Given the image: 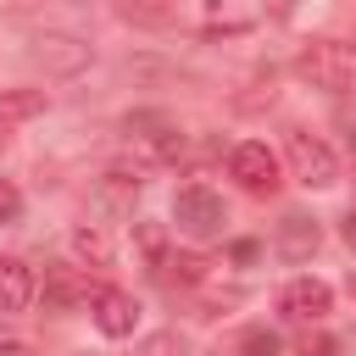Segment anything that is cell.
Returning <instances> with one entry per match:
<instances>
[{"mask_svg": "<svg viewBox=\"0 0 356 356\" xmlns=\"http://www.w3.org/2000/svg\"><path fill=\"white\" fill-rule=\"evenodd\" d=\"M228 172L239 178L245 195H278V184H284V178H278V156H273L267 145H256V139H250V145H234Z\"/></svg>", "mask_w": 356, "mask_h": 356, "instance_id": "5b68a950", "label": "cell"}, {"mask_svg": "<svg viewBox=\"0 0 356 356\" xmlns=\"http://www.w3.org/2000/svg\"><path fill=\"white\" fill-rule=\"evenodd\" d=\"M172 222H178V234H189V239H217L222 234V222H228V206H222V195L217 189H206V184H184L178 195H172Z\"/></svg>", "mask_w": 356, "mask_h": 356, "instance_id": "7a4b0ae2", "label": "cell"}, {"mask_svg": "<svg viewBox=\"0 0 356 356\" xmlns=\"http://www.w3.org/2000/svg\"><path fill=\"white\" fill-rule=\"evenodd\" d=\"M44 111V89H0V122H22Z\"/></svg>", "mask_w": 356, "mask_h": 356, "instance_id": "4fadbf2b", "label": "cell"}, {"mask_svg": "<svg viewBox=\"0 0 356 356\" xmlns=\"http://www.w3.org/2000/svg\"><path fill=\"white\" fill-rule=\"evenodd\" d=\"M317 245H323V234H317V222H312V217L289 211V217L278 222V250H284L289 261H306V256H312Z\"/></svg>", "mask_w": 356, "mask_h": 356, "instance_id": "30bf717a", "label": "cell"}, {"mask_svg": "<svg viewBox=\"0 0 356 356\" xmlns=\"http://www.w3.org/2000/svg\"><path fill=\"white\" fill-rule=\"evenodd\" d=\"M239 356H284V339H278V328H245L239 334Z\"/></svg>", "mask_w": 356, "mask_h": 356, "instance_id": "5bb4252c", "label": "cell"}, {"mask_svg": "<svg viewBox=\"0 0 356 356\" xmlns=\"http://www.w3.org/2000/svg\"><path fill=\"white\" fill-rule=\"evenodd\" d=\"M100 200H106L111 211H134V200H139V172L111 167V172L100 178Z\"/></svg>", "mask_w": 356, "mask_h": 356, "instance_id": "8fae6325", "label": "cell"}, {"mask_svg": "<svg viewBox=\"0 0 356 356\" xmlns=\"http://www.w3.org/2000/svg\"><path fill=\"white\" fill-rule=\"evenodd\" d=\"M295 72H300L312 89L345 95V89H356V44H350V39H312V44L295 56Z\"/></svg>", "mask_w": 356, "mask_h": 356, "instance_id": "6da1fadb", "label": "cell"}, {"mask_svg": "<svg viewBox=\"0 0 356 356\" xmlns=\"http://www.w3.org/2000/svg\"><path fill=\"white\" fill-rule=\"evenodd\" d=\"M122 134H128L139 150H150L156 161H172V156L184 150V134H178V122H172L167 111H128V117H122Z\"/></svg>", "mask_w": 356, "mask_h": 356, "instance_id": "277c9868", "label": "cell"}, {"mask_svg": "<svg viewBox=\"0 0 356 356\" xmlns=\"http://www.w3.org/2000/svg\"><path fill=\"white\" fill-rule=\"evenodd\" d=\"M33 300V267L17 256H0V312H22Z\"/></svg>", "mask_w": 356, "mask_h": 356, "instance_id": "9c48e42d", "label": "cell"}, {"mask_svg": "<svg viewBox=\"0 0 356 356\" xmlns=\"http://www.w3.org/2000/svg\"><path fill=\"white\" fill-rule=\"evenodd\" d=\"M156 278H161V284L195 289V284H206V256H167V261L156 267Z\"/></svg>", "mask_w": 356, "mask_h": 356, "instance_id": "7c38bea8", "label": "cell"}, {"mask_svg": "<svg viewBox=\"0 0 356 356\" xmlns=\"http://www.w3.org/2000/svg\"><path fill=\"white\" fill-rule=\"evenodd\" d=\"M89 317H95V328H100L106 339H128V334H134V323H139V300H134L128 289L100 284V289H95V300H89Z\"/></svg>", "mask_w": 356, "mask_h": 356, "instance_id": "8992f818", "label": "cell"}, {"mask_svg": "<svg viewBox=\"0 0 356 356\" xmlns=\"http://www.w3.org/2000/svg\"><path fill=\"white\" fill-rule=\"evenodd\" d=\"M284 150H289V167H295V178H300L306 189H334V184H339V161H334V150H328L317 134L295 128V134L284 139Z\"/></svg>", "mask_w": 356, "mask_h": 356, "instance_id": "3957f363", "label": "cell"}, {"mask_svg": "<svg viewBox=\"0 0 356 356\" xmlns=\"http://www.w3.org/2000/svg\"><path fill=\"white\" fill-rule=\"evenodd\" d=\"M22 217V189L11 178H0V222H17Z\"/></svg>", "mask_w": 356, "mask_h": 356, "instance_id": "e0dca14e", "label": "cell"}, {"mask_svg": "<svg viewBox=\"0 0 356 356\" xmlns=\"http://www.w3.org/2000/svg\"><path fill=\"white\" fill-rule=\"evenodd\" d=\"M295 356H345V350H339V339H328V334H312V339H306Z\"/></svg>", "mask_w": 356, "mask_h": 356, "instance_id": "ac0fdd59", "label": "cell"}, {"mask_svg": "<svg viewBox=\"0 0 356 356\" xmlns=\"http://www.w3.org/2000/svg\"><path fill=\"white\" fill-rule=\"evenodd\" d=\"M339 239H345V245H350V250H356V211H350V217H345V222H339Z\"/></svg>", "mask_w": 356, "mask_h": 356, "instance_id": "ffe728a7", "label": "cell"}, {"mask_svg": "<svg viewBox=\"0 0 356 356\" xmlns=\"http://www.w3.org/2000/svg\"><path fill=\"white\" fill-rule=\"evenodd\" d=\"M44 300H50L56 312H67V306H78V300H95V289H89V278H83L78 267H50V273H44Z\"/></svg>", "mask_w": 356, "mask_h": 356, "instance_id": "ba28073f", "label": "cell"}, {"mask_svg": "<svg viewBox=\"0 0 356 356\" xmlns=\"http://www.w3.org/2000/svg\"><path fill=\"white\" fill-rule=\"evenodd\" d=\"M345 295H350V300H356V273H350V278H345Z\"/></svg>", "mask_w": 356, "mask_h": 356, "instance_id": "44dd1931", "label": "cell"}, {"mask_svg": "<svg viewBox=\"0 0 356 356\" xmlns=\"http://www.w3.org/2000/svg\"><path fill=\"white\" fill-rule=\"evenodd\" d=\"M134 356H184V339H178L172 328H161V334L139 339V350H134Z\"/></svg>", "mask_w": 356, "mask_h": 356, "instance_id": "2e32d148", "label": "cell"}, {"mask_svg": "<svg viewBox=\"0 0 356 356\" xmlns=\"http://www.w3.org/2000/svg\"><path fill=\"white\" fill-rule=\"evenodd\" d=\"M72 245H78V256H83V261H95V267H106V261H111V245H106V234H100V228H78V234H72Z\"/></svg>", "mask_w": 356, "mask_h": 356, "instance_id": "9a60e30c", "label": "cell"}, {"mask_svg": "<svg viewBox=\"0 0 356 356\" xmlns=\"http://www.w3.org/2000/svg\"><path fill=\"white\" fill-rule=\"evenodd\" d=\"M278 306H284V317H295V323H323V317L334 312V289H328L323 278H295Z\"/></svg>", "mask_w": 356, "mask_h": 356, "instance_id": "52a82bcc", "label": "cell"}, {"mask_svg": "<svg viewBox=\"0 0 356 356\" xmlns=\"http://www.w3.org/2000/svg\"><path fill=\"white\" fill-rule=\"evenodd\" d=\"M128 22H167V6H122Z\"/></svg>", "mask_w": 356, "mask_h": 356, "instance_id": "d6986e66", "label": "cell"}]
</instances>
